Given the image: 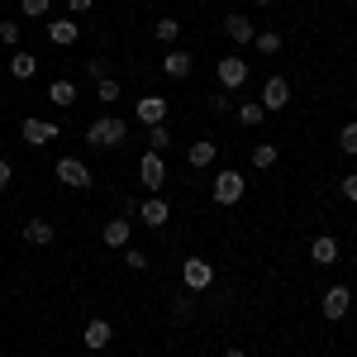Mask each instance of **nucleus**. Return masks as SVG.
<instances>
[{"label":"nucleus","instance_id":"nucleus-1","mask_svg":"<svg viewBox=\"0 0 357 357\" xmlns=\"http://www.w3.org/2000/svg\"><path fill=\"white\" fill-rule=\"evenodd\" d=\"M124 134H129V124H124L119 114H100V119L86 129V143H91V148H119Z\"/></svg>","mask_w":357,"mask_h":357},{"label":"nucleus","instance_id":"nucleus-2","mask_svg":"<svg viewBox=\"0 0 357 357\" xmlns=\"http://www.w3.org/2000/svg\"><path fill=\"white\" fill-rule=\"evenodd\" d=\"M248 191V181H243V172H220L215 176V186H210V195H215V205H238Z\"/></svg>","mask_w":357,"mask_h":357},{"label":"nucleus","instance_id":"nucleus-3","mask_svg":"<svg viewBox=\"0 0 357 357\" xmlns=\"http://www.w3.org/2000/svg\"><path fill=\"white\" fill-rule=\"evenodd\" d=\"M181 281H186V291H210L215 267H210L205 257H186V262H181Z\"/></svg>","mask_w":357,"mask_h":357},{"label":"nucleus","instance_id":"nucleus-4","mask_svg":"<svg viewBox=\"0 0 357 357\" xmlns=\"http://www.w3.org/2000/svg\"><path fill=\"white\" fill-rule=\"evenodd\" d=\"M57 181H62V186L86 191V186H91V167H86L82 158H57Z\"/></svg>","mask_w":357,"mask_h":357},{"label":"nucleus","instance_id":"nucleus-5","mask_svg":"<svg viewBox=\"0 0 357 357\" xmlns=\"http://www.w3.org/2000/svg\"><path fill=\"white\" fill-rule=\"evenodd\" d=\"M286 100H291V82L286 77H267V86H262V110L267 114H276V110H286Z\"/></svg>","mask_w":357,"mask_h":357},{"label":"nucleus","instance_id":"nucleus-6","mask_svg":"<svg viewBox=\"0 0 357 357\" xmlns=\"http://www.w3.org/2000/svg\"><path fill=\"white\" fill-rule=\"evenodd\" d=\"M138 181H143L148 191H158V186L167 181V162H162V153H153V148L143 153V162H138Z\"/></svg>","mask_w":357,"mask_h":357},{"label":"nucleus","instance_id":"nucleus-7","mask_svg":"<svg viewBox=\"0 0 357 357\" xmlns=\"http://www.w3.org/2000/svg\"><path fill=\"white\" fill-rule=\"evenodd\" d=\"M319 310H324V319H343V314L353 310V291H348V286H329Z\"/></svg>","mask_w":357,"mask_h":357},{"label":"nucleus","instance_id":"nucleus-8","mask_svg":"<svg viewBox=\"0 0 357 357\" xmlns=\"http://www.w3.org/2000/svg\"><path fill=\"white\" fill-rule=\"evenodd\" d=\"M20 138L33 143V148H43V143H53V138H57V124H53V119H24V124H20Z\"/></svg>","mask_w":357,"mask_h":357},{"label":"nucleus","instance_id":"nucleus-9","mask_svg":"<svg viewBox=\"0 0 357 357\" xmlns=\"http://www.w3.org/2000/svg\"><path fill=\"white\" fill-rule=\"evenodd\" d=\"M215 72H220V86H224V91H238V86L248 82V62H243V57H224Z\"/></svg>","mask_w":357,"mask_h":357},{"label":"nucleus","instance_id":"nucleus-10","mask_svg":"<svg viewBox=\"0 0 357 357\" xmlns=\"http://www.w3.org/2000/svg\"><path fill=\"white\" fill-rule=\"evenodd\" d=\"M134 119H143L148 129H153V124H167V100L162 96H143L134 105Z\"/></svg>","mask_w":357,"mask_h":357},{"label":"nucleus","instance_id":"nucleus-11","mask_svg":"<svg viewBox=\"0 0 357 357\" xmlns=\"http://www.w3.org/2000/svg\"><path fill=\"white\" fill-rule=\"evenodd\" d=\"M138 220L148 224V229H162V224L172 220V210H167L162 195H153V200H143V205H138Z\"/></svg>","mask_w":357,"mask_h":357},{"label":"nucleus","instance_id":"nucleus-12","mask_svg":"<svg viewBox=\"0 0 357 357\" xmlns=\"http://www.w3.org/2000/svg\"><path fill=\"white\" fill-rule=\"evenodd\" d=\"M82 338H86V348H110V338H114L110 319H91V324L82 329Z\"/></svg>","mask_w":357,"mask_h":357},{"label":"nucleus","instance_id":"nucleus-13","mask_svg":"<svg viewBox=\"0 0 357 357\" xmlns=\"http://www.w3.org/2000/svg\"><path fill=\"white\" fill-rule=\"evenodd\" d=\"M48 38H53L57 48H72V43L82 38V29H77V20H53V24H48Z\"/></svg>","mask_w":357,"mask_h":357},{"label":"nucleus","instance_id":"nucleus-14","mask_svg":"<svg viewBox=\"0 0 357 357\" xmlns=\"http://www.w3.org/2000/svg\"><path fill=\"white\" fill-rule=\"evenodd\" d=\"M310 257H314L319 267H333V262H338V238H329V234H319V238L310 243Z\"/></svg>","mask_w":357,"mask_h":357},{"label":"nucleus","instance_id":"nucleus-15","mask_svg":"<svg viewBox=\"0 0 357 357\" xmlns=\"http://www.w3.org/2000/svg\"><path fill=\"white\" fill-rule=\"evenodd\" d=\"M224 33H229L234 43H252V38H257V29L248 24V15H229V20H224Z\"/></svg>","mask_w":357,"mask_h":357},{"label":"nucleus","instance_id":"nucleus-16","mask_svg":"<svg viewBox=\"0 0 357 357\" xmlns=\"http://www.w3.org/2000/svg\"><path fill=\"white\" fill-rule=\"evenodd\" d=\"M24 238H29L33 248H48V243L57 238V229H53L48 220H29V224H24Z\"/></svg>","mask_w":357,"mask_h":357},{"label":"nucleus","instance_id":"nucleus-17","mask_svg":"<svg viewBox=\"0 0 357 357\" xmlns=\"http://www.w3.org/2000/svg\"><path fill=\"white\" fill-rule=\"evenodd\" d=\"M129 220H110L105 229H100V238H105V248H129Z\"/></svg>","mask_w":357,"mask_h":357},{"label":"nucleus","instance_id":"nucleus-18","mask_svg":"<svg viewBox=\"0 0 357 357\" xmlns=\"http://www.w3.org/2000/svg\"><path fill=\"white\" fill-rule=\"evenodd\" d=\"M162 72H167V77H176V82H181V77H191V53L172 48V53L162 57Z\"/></svg>","mask_w":357,"mask_h":357},{"label":"nucleus","instance_id":"nucleus-19","mask_svg":"<svg viewBox=\"0 0 357 357\" xmlns=\"http://www.w3.org/2000/svg\"><path fill=\"white\" fill-rule=\"evenodd\" d=\"M33 72H38V57H33V53H24V48H20V53L10 57V77H15V82H29Z\"/></svg>","mask_w":357,"mask_h":357},{"label":"nucleus","instance_id":"nucleus-20","mask_svg":"<svg viewBox=\"0 0 357 357\" xmlns=\"http://www.w3.org/2000/svg\"><path fill=\"white\" fill-rule=\"evenodd\" d=\"M215 153H220V143H191V167L195 172H205V167H215Z\"/></svg>","mask_w":357,"mask_h":357},{"label":"nucleus","instance_id":"nucleus-21","mask_svg":"<svg viewBox=\"0 0 357 357\" xmlns=\"http://www.w3.org/2000/svg\"><path fill=\"white\" fill-rule=\"evenodd\" d=\"M48 100H53V105H77V86L72 82H53L48 86Z\"/></svg>","mask_w":357,"mask_h":357},{"label":"nucleus","instance_id":"nucleus-22","mask_svg":"<svg viewBox=\"0 0 357 357\" xmlns=\"http://www.w3.org/2000/svg\"><path fill=\"white\" fill-rule=\"evenodd\" d=\"M153 38H158V43H176V38H181V24L167 15V20H158V24H153Z\"/></svg>","mask_w":357,"mask_h":357},{"label":"nucleus","instance_id":"nucleus-23","mask_svg":"<svg viewBox=\"0 0 357 357\" xmlns=\"http://www.w3.org/2000/svg\"><path fill=\"white\" fill-rule=\"evenodd\" d=\"M252 48H257L262 57H276V53H281V33H272V29H267V33H257V38H252Z\"/></svg>","mask_w":357,"mask_h":357},{"label":"nucleus","instance_id":"nucleus-24","mask_svg":"<svg viewBox=\"0 0 357 357\" xmlns=\"http://www.w3.org/2000/svg\"><path fill=\"white\" fill-rule=\"evenodd\" d=\"M262 119H267V110H262L257 100H248V105H238V124H248V129H252V124H262Z\"/></svg>","mask_w":357,"mask_h":357},{"label":"nucleus","instance_id":"nucleus-25","mask_svg":"<svg viewBox=\"0 0 357 357\" xmlns=\"http://www.w3.org/2000/svg\"><path fill=\"white\" fill-rule=\"evenodd\" d=\"M252 167H262V172L276 167V143H257V148H252Z\"/></svg>","mask_w":357,"mask_h":357},{"label":"nucleus","instance_id":"nucleus-26","mask_svg":"<svg viewBox=\"0 0 357 357\" xmlns=\"http://www.w3.org/2000/svg\"><path fill=\"white\" fill-rule=\"evenodd\" d=\"M338 148H343L348 158H357V119H353V124H343V134H338Z\"/></svg>","mask_w":357,"mask_h":357},{"label":"nucleus","instance_id":"nucleus-27","mask_svg":"<svg viewBox=\"0 0 357 357\" xmlns=\"http://www.w3.org/2000/svg\"><path fill=\"white\" fill-rule=\"evenodd\" d=\"M96 96H100L105 105H114V100H119V82H114V77H105V82H96Z\"/></svg>","mask_w":357,"mask_h":357},{"label":"nucleus","instance_id":"nucleus-28","mask_svg":"<svg viewBox=\"0 0 357 357\" xmlns=\"http://www.w3.org/2000/svg\"><path fill=\"white\" fill-rule=\"evenodd\" d=\"M148 143H153V153H162L167 143H172V134H167V124H153V129H148Z\"/></svg>","mask_w":357,"mask_h":357},{"label":"nucleus","instance_id":"nucleus-29","mask_svg":"<svg viewBox=\"0 0 357 357\" xmlns=\"http://www.w3.org/2000/svg\"><path fill=\"white\" fill-rule=\"evenodd\" d=\"M48 5H53V0H20V10H24L29 20H43V15H48Z\"/></svg>","mask_w":357,"mask_h":357},{"label":"nucleus","instance_id":"nucleus-30","mask_svg":"<svg viewBox=\"0 0 357 357\" xmlns=\"http://www.w3.org/2000/svg\"><path fill=\"white\" fill-rule=\"evenodd\" d=\"M0 43H10V48L20 43V24L15 20H0Z\"/></svg>","mask_w":357,"mask_h":357},{"label":"nucleus","instance_id":"nucleus-31","mask_svg":"<svg viewBox=\"0 0 357 357\" xmlns=\"http://www.w3.org/2000/svg\"><path fill=\"white\" fill-rule=\"evenodd\" d=\"M86 72H91L96 82H105V77H110V62H105V57H91V62H86Z\"/></svg>","mask_w":357,"mask_h":357},{"label":"nucleus","instance_id":"nucleus-32","mask_svg":"<svg viewBox=\"0 0 357 357\" xmlns=\"http://www.w3.org/2000/svg\"><path fill=\"white\" fill-rule=\"evenodd\" d=\"M124 262H129L134 272H143V267H148V252H138V248H124Z\"/></svg>","mask_w":357,"mask_h":357},{"label":"nucleus","instance_id":"nucleus-33","mask_svg":"<svg viewBox=\"0 0 357 357\" xmlns=\"http://www.w3.org/2000/svg\"><path fill=\"white\" fill-rule=\"evenodd\" d=\"M172 314L186 319V314H191V296H176V301H172Z\"/></svg>","mask_w":357,"mask_h":357},{"label":"nucleus","instance_id":"nucleus-34","mask_svg":"<svg viewBox=\"0 0 357 357\" xmlns=\"http://www.w3.org/2000/svg\"><path fill=\"white\" fill-rule=\"evenodd\" d=\"M343 200H353V205H357V172H353V176H343Z\"/></svg>","mask_w":357,"mask_h":357},{"label":"nucleus","instance_id":"nucleus-35","mask_svg":"<svg viewBox=\"0 0 357 357\" xmlns=\"http://www.w3.org/2000/svg\"><path fill=\"white\" fill-rule=\"evenodd\" d=\"M10 181H15V167H10V162H0V191H5Z\"/></svg>","mask_w":357,"mask_h":357},{"label":"nucleus","instance_id":"nucleus-36","mask_svg":"<svg viewBox=\"0 0 357 357\" xmlns=\"http://www.w3.org/2000/svg\"><path fill=\"white\" fill-rule=\"evenodd\" d=\"M91 5H96V0H67V10H72V15H86Z\"/></svg>","mask_w":357,"mask_h":357},{"label":"nucleus","instance_id":"nucleus-37","mask_svg":"<svg viewBox=\"0 0 357 357\" xmlns=\"http://www.w3.org/2000/svg\"><path fill=\"white\" fill-rule=\"evenodd\" d=\"M224 357H248V353H243V348H229V353H224Z\"/></svg>","mask_w":357,"mask_h":357},{"label":"nucleus","instance_id":"nucleus-38","mask_svg":"<svg viewBox=\"0 0 357 357\" xmlns=\"http://www.w3.org/2000/svg\"><path fill=\"white\" fill-rule=\"evenodd\" d=\"M257 5H276V0H257Z\"/></svg>","mask_w":357,"mask_h":357},{"label":"nucleus","instance_id":"nucleus-39","mask_svg":"<svg viewBox=\"0 0 357 357\" xmlns=\"http://www.w3.org/2000/svg\"><path fill=\"white\" fill-rule=\"evenodd\" d=\"M353 82H357V67H353Z\"/></svg>","mask_w":357,"mask_h":357}]
</instances>
